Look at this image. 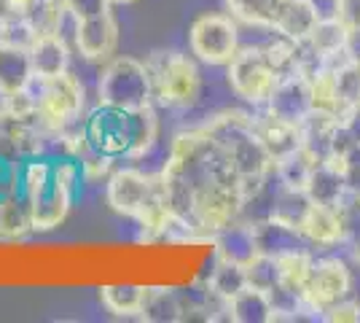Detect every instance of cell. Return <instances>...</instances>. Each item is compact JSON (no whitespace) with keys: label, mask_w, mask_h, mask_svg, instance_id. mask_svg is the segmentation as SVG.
Listing matches in <instances>:
<instances>
[{"label":"cell","mask_w":360,"mask_h":323,"mask_svg":"<svg viewBox=\"0 0 360 323\" xmlns=\"http://www.w3.org/2000/svg\"><path fill=\"white\" fill-rule=\"evenodd\" d=\"M309 208H312V200L307 197L304 189H288L280 184L277 194H274V205H271V218L285 221V224L299 229L309 213Z\"/></svg>","instance_id":"29"},{"label":"cell","mask_w":360,"mask_h":323,"mask_svg":"<svg viewBox=\"0 0 360 323\" xmlns=\"http://www.w3.org/2000/svg\"><path fill=\"white\" fill-rule=\"evenodd\" d=\"M253 129H255V138L261 140V146L266 148V154H269V159L274 165L280 159H285L288 154H293V151L301 148L299 124L277 119V116H271L269 110L253 116Z\"/></svg>","instance_id":"14"},{"label":"cell","mask_w":360,"mask_h":323,"mask_svg":"<svg viewBox=\"0 0 360 323\" xmlns=\"http://www.w3.org/2000/svg\"><path fill=\"white\" fill-rule=\"evenodd\" d=\"M30 65L35 78H54L70 70V46L60 32L38 35L30 46Z\"/></svg>","instance_id":"17"},{"label":"cell","mask_w":360,"mask_h":323,"mask_svg":"<svg viewBox=\"0 0 360 323\" xmlns=\"http://www.w3.org/2000/svg\"><path fill=\"white\" fill-rule=\"evenodd\" d=\"M245 272H248V286L261 289L266 293L280 283V264H277V259L264 256V253H258L253 262L245 264Z\"/></svg>","instance_id":"35"},{"label":"cell","mask_w":360,"mask_h":323,"mask_svg":"<svg viewBox=\"0 0 360 323\" xmlns=\"http://www.w3.org/2000/svg\"><path fill=\"white\" fill-rule=\"evenodd\" d=\"M339 127V113L328 110H312L304 122L299 124L301 132V148L312 156L315 162L333 159V135Z\"/></svg>","instance_id":"16"},{"label":"cell","mask_w":360,"mask_h":323,"mask_svg":"<svg viewBox=\"0 0 360 323\" xmlns=\"http://www.w3.org/2000/svg\"><path fill=\"white\" fill-rule=\"evenodd\" d=\"M188 46L199 62L229 65L240 51L237 19L226 14H202L188 30Z\"/></svg>","instance_id":"8"},{"label":"cell","mask_w":360,"mask_h":323,"mask_svg":"<svg viewBox=\"0 0 360 323\" xmlns=\"http://www.w3.org/2000/svg\"><path fill=\"white\" fill-rule=\"evenodd\" d=\"M38 0H0V14H30Z\"/></svg>","instance_id":"40"},{"label":"cell","mask_w":360,"mask_h":323,"mask_svg":"<svg viewBox=\"0 0 360 323\" xmlns=\"http://www.w3.org/2000/svg\"><path fill=\"white\" fill-rule=\"evenodd\" d=\"M183 315V302H180V291L175 289H146V299H143V310L140 318L148 323H178Z\"/></svg>","instance_id":"25"},{"label":"cell","mask_w":360,"mask_h":323,"mask_svg":"<svg viewBox=\"0 0 360 323\" xmlns=\"http://www.w3.org/2000/svg\"><path fill=\"white\" fill-rule=\"evenodd\" d=\"M229 321L234 323H274V308L266 291L245 286L237 296L229 299Z\"/></svg>","instance_id":"22"},{"label":"cell","mask_w":360,"mask_h":323,"mask_svg":"<svg viewBox=\"0 0 360 323\" xmlns=\"http://www.w3.org/2000/svg\"><path fill=\"white\" fill-rule=\"evenodd\" d=\"M250 227H253L255 248H258V253H264V256L283 259L288 253L315 251L296 227H290L285 221H277V218H271V215L269 218H258Z\"/></svg>","instance_id":"13"},{"label":"cell","mask_w":360,"mask_h":323,"mask_svg":"<svg viewBox=\"0 0 360 323\" xmlns=\"http://www.w3.org/2000/svg\"><path fill=\"white\" fill-rule=\"evenodd\" d=\"M264 110H269L271 116L277 119H285L290 124H301L312 110H315V103H312V81L304 73H293V76H285L277 81L274 92L266 100Z\"/></svg>","instance_id":"12"},{"label":"cell","mask_w":360,"mask_h":323,"mask_svg":"<svg viewBox=\"0 0 360 323\" xmlns=\"http://www.w3.org/2000/svg\"><path fill=\"white\" fill-rule=\"evenodd\" d=\"M148 76L153 100L167 108H191L202 92L199 68L188 54L153 51L148 57Z\"/></svg>","instance_id":"4"},{"label":"cell","mask_w":360,"mask_h":323,"mask_svg":"<svg viewBox=\"0 0 360 323\" xmlns=\"http://www.w3.org/2000/svg\"><path fill=\"white\" fill-rule=\"evenodd\" d=\"M65 8L73 19H89L110 11V0H65Z\"/></svg>","instance_id":"37"},{"label":"cell","mask_w":360,"mask_h":323,"mask_svg":"<svg viewBox=\"0 0 360 323\" xmlns=\"http://www.w3.org/2000/svg\"><path fill=\"white\" fill-rule=\"evenodd\" d=\"M333 78H336V97H339V108L347 110L349 106L360 103V65L352 60H345L339 68H330Z\"/></svg>","instance_id":"33"},{"label":"cell","mask_w":360,"mask_h":323,"mask_svg":"<svg viewBox=\"0 0 360 323\" xmlns=\"http://www.w3.org/2000/svg\"><path fill=\"white\" fill-rule=\"evenodd\" d=\"M135 221L146 237H162L169 229H175V218H172V210H169V200H167L162 172L153 175V186H150L148 200H146V205H143V210H140V215H137Z\"/></svg>","instance_id":"20"},{"label":"cell","mask_w":360,"mask_h":323,"mask_svg":"<svg viewBox=\"0 0 360 323\" xmlns=\"http://www.w3.org/2000/svg\"><path fill=\"white\" fill-rule=\"evenodd\" d=\"M0 151L11 154V148H8V138H6V113H3V108H0Z\"/></svg>","instance_id":"42"},{"label":"cell","mask_w":360,"mask_h":323,"mask_svg":"<svg viewBox=\"0 0 360 323\" xmlns=\"http://www.w3.org/2000/svg\"><path fill=\"white\" fill-rule=\"evenodd\" d=\"M320 19L323 16L317 11L315 0H288L271 30L296 44V41H307L315 32Z\"/></svg>","instance_id":"19"},{"label":"cell","mask_w":360,"mask_h":323,"mask_svg":"<svg viewBox=\"0 0 360 323\" xmlns=\"http://www.w3.org/2000/svg\"><path fill=\"white\" fill-rule=\"evenodd\" d=\"M0 210H3V200H0Z\"/></svg>","instance_id":"45"},{"label":"cell","mask_w":360,"mask_h":323,"mask_svg":"<svg viewBox=\"0 0 360 323\" xmlns=\"http://www.w3.org/2000/svg\"><path fill=\"white\" fill-rule=\"evenodd\" d=\"M304 191H307V197L315 202V205L339 208L342 200L347 197V184H345V175H342V167H339V159L315 162Z\"/></svg>","instance_id":"18"},{"label":"cell","mask_w":360,"mask_h":323,"mask_svg":"<svg viewBox=\"0 0 360 323\" xmlns=\"http://www.w3.org/2000/svg\"><path fill=\"white\" fill-rule=\"evenodd\" d=\"M146 299V289L135 283H113L100 289V302L108 312H113L116 318H140Z\"/></svg>","instance_id":"24"},{"label":"cell","mask_w":360,"mask_h":323,"mask_svg":"<svg viewBox=\"0 0 360 323\" xmlns=\"http://www.w3.org/2000/svg\"><path fill=\"white\" fill-rule=\"evenodd\" d=\"M339 167H342V175H345L347 191L360 197V143L352 146L347 154L339 156Z\"/></svg>","instance_id":"36"},{"label":"cell","mask_w":360,"mask_h":323,"mask_svg":"<svg viewBox=\"0 0 360 323\" xmlns=\"http://www.w3.org/2000/svg\"><path fill=\"white\" fill-rule=\"evenodd\" d=\"M110 3H119V6H129V3H135V0H110Z\"/></svg>","instance_id":"43"},{"label":"cell","mask_w":360,"mask_h":323,"mask_svg":"<svg viewBox=\"0 0 360 323\" xmlns=\"http://www.w3.org/2000/svg\"><path fill=\"white\" fill-rule=\"evenodd\" d=\"M336 19L347 30L360 27V0H336Z\"/></svg>","instance_id":"38"},{"label":"cell","mask_w":360,"mask_h":323,"mask_svg":"<svg viewBox=\"0 0 360 323\" xmlns=\"http://www.w3.org/2000/svg\"><path fill=\"white\" fill-rule=\"evenodd\" d=\"M347 32H349V30H347L345 25L336 19V16H326V19H320V22H317L315 32H312L307 41H309V46L320 54L323 68H326V62H328V60L339 57V54H345Z\"/></svg>","instance_id":"27"},{"label":"cell","mask_w":360,"mask_h":323,"mask_svg":"<svg viewBox=\"0 0 360 323\" xmlns=\"http://www.w3.org/2000/svg\"><path fill=\"white\" fill-rule=\"evenodd\" d=\"M339 122H342V127L347 129V135L355 140V143H360V103L342 110V113H339Z\"/></svg>","instance_id":"39"},{"label":"cell","mask_w":360,"mask_h":323,"mask_svg":"<svg viewBox=\"0 0 360 323\" xmlns=\"http://www.w3.org/2000/svg\"><path fill=\"white\" fill-rule=\"evenodd\" d=\"M215 296L221 299H231L248 286V272H245V264L229 262V259H218L215 256V264H212L210 275H207V283H205Z\"/></svg>","instance_id":"28"},{"label":"cell","mask_w":360,"mask_h":323,"mask_svg":"<svg viewBox=\"0 0 360 323\" xmlns=\"http://www.w3.org/2000/svg\"><path fill=\"white\" fill-rule=\"evenodd\" d=\"M35 38H38V32L27 14H0V46L30 51Z\"/></svg>","instance_id":"30"},{"label":"cell","mask_w":360,"mask_h":323,"mask_svg":"<svg viewBox=\"0 0 360 323\" xmlns=\"http://www.w3.org/2000/svg\"><path fill=\"white\" fill-rule=\"evenodd\" d=\"M226 78H229V87L237 97L261 108L266 106V100L271 97L277 81H280L264 46H240L234 60L226 65Z\"/></svg>","instance_id":"7"},{"label":"cell","mask_w":360,"mask_h":323,"mask_svg":"<svg viewBox=\"0 0 360 323\" xmlns=\"http://www.w3.org/2000/svg\"><path fill=\"white\" fill-rule=\"evenodd\" d=\"M288 0H226L229 11L237 22H245L250 27H274L277 16Z\"/></svg>","instance_id":"26"},{"label":"cell","mask_w":360,"mask_h":323,"mask_svg":"<svg viewBox=\"0 0 360 323\" xmlns=\"http://www.w3.org/2000/svg\"><path fill=\"white\" fill-rule=\"evenodd\" d=\"M84 84L70 70L54 78H38V122L49 132L60 135L75 129L84 119Z\"/></svg>","instance_id":"5"},{"label":"cell","mask_w":360,"mask_h":323,"mask_svg":"<svg viewBox=\"0 0 360 323\" xmlns=\"http://www.w3.org/2000/svg\"><path fill=\"white\" fill-rule=\"evenodd\" d=\"M30 22L38 35H49V32H60L65 27V19H68V8L65 6H57V3H46V0H38L30 8ZM73 19V16H70Z\"/></svg>","instance_id":"34"},{"label":"cell","mask_w":360,"mask_h":323,"mask_svg":"<svg viewBox=\"0 0 360 323\" xmlns=\"http://www.w3.org/2000/svg\"><path fill=\"white\" fill-rule=\"evenodd\" d=\"M312 167H315V159L307 154L304 148H299V151L288 154L285 159H280L274 165V172H277L280 184L288 186V189H304L307 181H309Z\"/></svg>","instance_id":"31"},{"label":"cell","mask_w":360,"mask_h":323,"mask_svg":"<svg viewBox=\"0 0 360 323\" xmlns=\"http://www.w3.org/2000/svg\"><path fill=\"white\" fill-rule=\"evenodd\" d=\"M299 232L307 237V243L320 251V248H336L347 243V227L345 218L339 213V208H328V205H315L309 208V213L304 218Z\"/></svg>","instance_id":"15"},{"label":"cell","mask_w":360,"mask_h":323,"mask_svg":"<svg viewBox=\"0 0 360 323\" xmlns=\"http://www.w3.org/2000/svg\"><path fill=\"white\" fill-rule=\"evenodd\" d=\"M32 78L30 51L0 46V97L25 89Z\"/></svg>","instance_id":"23"},{"label":"cell","mask_w":360,"mask_h":323,"mask_svg":"<svg viewBox=\"0 0 360 323\" xmlns=\"http://www.w3.org/2000/svg\"><path fill=\"white\" fill-rule=\"evenodd\" d=\"M46 3H57V6H65V0H46Z\"/></svg>","instance_id":"44"},{"label":"cell","mask_w":360,"mask_h":323,"mask_svg":"<svg viewBox=\"0 0 360 323\" xmlns=\"http://www.w3.org/2000/svg\"><path fill=\"white\" fill-rule=\"evenodd\" d=\"M202 129L229 156L234 172L240 175L245 197L250 200L255 191L266 184V178L274 170V162L269 159L266 148L255 138L253 116H248L242 110H224V113L212 116Z\"/></svg>","instance_id":"2"},{"label":"cell","mask_w":360,"mask_h":323,"mask_svg":"<svg viewBox=\"0 0 360 323\" xmlns=\"http://www.w3.org/2000/svg\"><path fill=\"white\" fill-rule=\"evenodd\" d=\"M86 181L84 167L75 156H51V178L49 184L27 197L32 218V232H51L70 213L75 200L81 197V186Z\"/></svg>","instance_id":"3"},{"label":"cell","mask_w":360,"mask_h":323,"mask_svg":"<svg viewBox=\"0 0 360 323\" xmlns=\"http://www.w3.org/2000/svg\"><path fill=\"white\" fill-rule=\"evenodd\" d=\"M345 51H347V57H349V60L360 65V27H352V30L347 32Z\"/></svg>","instance_id":"41"},{"label":"cell","mask_w":360,"mask_h":323,"mask_svg":"<svg viewBox=\"0 0 360 323\" xmlns=\"http://www.w3.org/2000/svg\"><path fill=\"white\" fill-rule=\"evenodd\" d=\"M73 41L84 60H110L119 44V25L110 11L89 16V19H73Z\"/></svg>","instance_id":"11"},{"label":"cell","mask_w":360,"mask_h":323,"mask_svg":"<svg viewBox=\"0 0 360 323\" xmlns=\"http://www.w3.org/2000/svg\"><path fill=\"white\" fill-rule=\"evenodd\" d=\"M153 100L148 65L135 57H113L97 81V103L119 108H146Z\"/></svg>","instance_id":"6"},{"label":"cell","mask_w":360,"mask_h":323,"mask_svg":"<svg viewBox=\"0 0 360 323\" xmlns=\"http://www.w3.org/2000/svg\"><path fill=\"white\" fill-rule=\"evenodd\" d=\"M0 108L8 119H38V78H32L19 92L3 94Z\"/></svg>","instance_id":"32"},{"label":"cell","mask_w":360,"mask_h":323,"mask_svg":"<svg viewBox=\"0 0 360 323\" xmlns=\"http://www.w3.org/2000/svg\"><path fill=\"white\" fill-rule=\"evenodd\" d=\"M349 264L339 256H323L312 262V270L307 275V283H304V302L307 308L312 310V315L323 321L326 310H330L333 305L345 302L349 296Z\"/></svg>","instance_id":"9"},{"label":"cell","mask_w":360,"mask_h":323,"mask_svg":"<svg viewBox=\"0 0 360 323\" xmlns=\"http://www.w3.org/2000/svg\"><path fill=\"white\" fill-rule=\"evenodd\" d=\"M84 146L110 162L146 156L159 138V122L153 106L119 108L97 103L81 119Z\"/></svg>","instance_id":"1"},{"label":"cell","mask_w":360,"mask_h":323,"mask_svg":"<svg viewBox=\"0 0 360 323\" xmlns=\"http://www.w3.org/2000/svg\"><path fill=\"white\" fill-rule=\"evenodd\" d=\"M212 246H215L218 259H229V262L237 264H250L258 256L253 227L248 221H237V224L221 229L218 234H212Z\"/></svg>","instance_id":"21"},{"label":"cell","mask_w":360,"mask_h":323,"mask_svg":"<svg viewBox=\"0 0 360 323\" xmlns=\"http://www.w3.org/2000/svg\"><path fill=\"white\" fill-rule=\"evenodd\" d=\"M153 175H146L135 167H119L105 178V200L110 210L124 218H137L148 200Z\"/></svg>","instance_id":"10"}]
</instances>
